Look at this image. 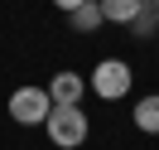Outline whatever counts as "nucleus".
<instances>
[{
    "mask_svg": "<svg viewBox=\"0 0 159 150\" xmlns=\"http://www.w3.org/2000/svg\"><path fill=\"white\" fill-rule=\"evenodd\" d=\"M43 126H48V140L58 150H77L82 140H87V111L82 107H53Z\"/></svg>",
    "mask_w": 159,
    "mask_h": 150,
    "instance_id": "obj_1",
    "label": "nucleus"
},
{
    "mask_svg": "<svg viewBox=\"0 0 159 150\" xmlns=\"http://www.w3.org/2000/svg\"><path fill=\"white\" fill-rule=\"evenodd\" d=\"M48 111H53L48 87H15L10 92V116L20 126H39V121H48Z\"/></svg>",
    "mask_w": 159,
    "mask_h": 150,
    "instance_id": "obj_2",
    "label": "nucleus"
},
{
    "mask_svg": "<svg viewBox=\"0 0 159 150\" xmlns=\"http://www.w3.org/2000/svg\"><path fill=\"white\" fill-rule=\"evenodd\" d=\"M87 82H92V92H97V97L116 102V97H125V92H130V82H135V78H130V68H125L120 58H101L97 73H92Z\"/></svg>",
    "mask_w": 159,
    "mask_h": 150,
    "instance_id": "obj_3",
    "label": "nucleus"
},
{
    "mask_svg": "<svg viewBox=\"0 0 159 150\" xmlns=\"http://www.w3.org/2000/svg\"><path fill=\"white\" fill-rule=\"evenodd\" d=\"M82 92H87V78H77V73H58V78L48 82V97L53 107H77Z\"/></svg>",
    "mask_w": 159,
    "mask_h": 150,
    "instance_id": "obj_4",
    "label": "nucleus"
},
{
    "mask_svg": "<svg viewBox=\"0 0 159 150\" xmlns=\"http://www.w3.org/2000/svg\"><path fill=\"white\" fill-rule=\"evenodd\" d=\"M145 5L149 0H101V15H106V24H125L130 29V20H135Z\"/></svg>",
    "mask_w": 159,
    "mask_h": 150,
    "instance_id": "obj_5",
    "label": "nucleus"
},
{
    "mask_svg": "<svg viewBox=\"0 0 159 150\" xmlns=\"http://www.w3.org/2000/svg\"><path fill=\"white\" fill-rule=\"evenodd\" d=\"M68 24L77 34H92V29H101L106 24V15H101V0H87V5H77V10L68 15Z\"/></svg>",
    "mask_w": 159,
    "mask_h": 150,
    "instance_id": "obj_6",
    "label": "nucleus"
},
{
    "mask_svg": "<svg viewBox=\"0 0 159 150\" xmlns=\"http://www.w3.org/2000/svg\"><path fill=\"white\" fill-rule=\"evenodd\" d=\"M135 126H140V131H149V136H159V92L135 102Z\"/></svg>",
    "mask_w": 159,
    "mask_h": 150,
    "instance_id": "obj_7",
    "label": "nucleus"
},
{
    "mask_svg": "<svg viewBox=\"0 0 159 150\" xmlns=\"http://www.w3.org/2000/svg\"><path fill=\"white\" fill-rule=\"evenodd\" d=\"M130 34H135V39H154V34H159V10H154V0L130 20Z\"/></svg>",
    "mask_w": 159,
    "mask_h": 150,
    "instance_id": "obj_8",
    "label": "nucleus"
},
{
    "mask_svg": "<svg viewBox=\"0 0 159 150\" xmlns=\"http://www.w3.org/2000/svg\"><path fill=\"white\" fill-rule=\"evenodd\" d=\"M53 5H58L63 15H72V10H77V5H87V0H53Z\"/></svg>",
    "mask_w": 159,
    "mask_h": 150,
    "instance_id": "obj_9",
    "label": "nucleus"
},
{
    "mask_svg": "<svg viewBox=\"0 0 159 150\" xmlns=\"http://www.w3.org/2000/svg\"><path fill=\"white\" fill-rule=\"evenodd\" d=\"M154 10H159V0H154Z\"/></svg>",
    "mask_w": 159,
    "mask_h": 150,
    "instance_id": "obj_10",
    "label": "nucleus"
}]
</instances>
